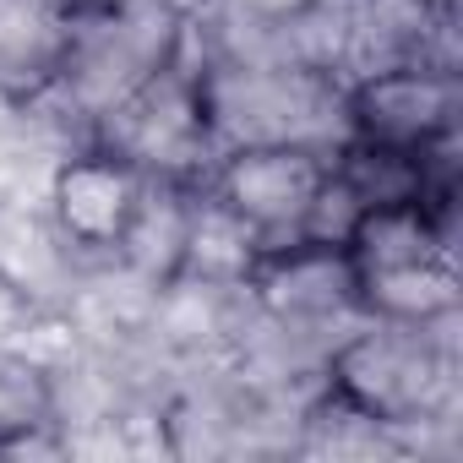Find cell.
<instances>
[{"label":"cell","instance_id":"10","mask_svg":"<svg viewBox=\"0 0 463 463\" xmlns=\"http://www.w3.org/2000/svg\"><path fill=\"white\" fill-rule=\"evenodd\" d=\"M191 196L196 180H142L137 213L126 223V235L115 246V262L126 273H137L142 284L164 289L180 273V251H185V223H191Z\"/></svg>","mask_w":463,"mask_h":463},{"label":"cell","instance_id":"5","mask_svg":"<svg viewBox=\"0 0 463 463\" xmlns=\"http://www.w3.org/2000/svg\"><path fill=\"white\" fill-rule=\"evenodd\" d=\"M333 153L317 147H229L207 164L202 185L257 229L262 257L300 241V223L327 180Z\"/></svg>","mask_w":463,"mask_h":463},{"label":"cell","instance_id":"2","mask_svg":"<svg viewBox=\"0 0 463 463\" xmlns=\"http://www.w3.org/2000/svg\"><path fill=\"white\" fill-rule=\"evenodd\" d=\"M458 311L425 322V327H403V322H360L354 333L338 338V349L327 354V382L354 398L360 409H371L382 425H392L403 436L447 425L458 409V338H452Z\"/></svg>","mask_w":463,"mask_h":463},{"label":"cell","instance_id":"6","mask_svg":"<svg viewBox=\"0 0 463 463\" xmlns=\"http://www.w3.org/2000/svg\"><path fill=\"white\" fill-rule=\"evenodd\" d=\"M142 180L147 175H137L126 158H115L99 142H82V147L55 158L50 185H44V213L71 257H109L115 262V246L137 213Z\"/></svg>","mask_w":463,"mask_h":463},{"label":"cell","instance_id":"9","mask_svg":"<svg viewBox=\"0 0 463 463\" xmlns=\"http://www.w3.org/2000/svg\"><path fill=\"white\" fill-rule=\"evenodd\" d=\"M82 0H0V99L28 104L55 88Z\"/></svg>","mask_w":463,"mask_h":463},{"label":"cell","instance_id":"14","mask_svg":"<svg viewBox=\"0 0 463 463\" xmlns=\"http://www.w3.org/2000/svg\"><path fill=\"white\" fill-rule=\"evenodd\" d=\"M311 6L317 0H207V12H218L229 23H246V28H284Z\"/></svg>","mask_w":463,"mask_h":463},{"label":"cell","instance_id":"1","mask_svg":"<svg viewBox=\"0 0 463 463\" xmlns=\"http://www.w3.org/2000/svg\"><path fill=\"white\" fill-rule=\"evenodd\" d=\"M202 109L213 153L229 147H317L349 142V88L300 61H202Z\"/></svg>","mask_w":463,"mask_h":463},{"label":"cell","instance_id":"4","mask_svg":"<svg viewBox=\"0 0 463 463\" xmlns=\"http://www.w3.org/2000/svg\"><path fill=\"white\" fill-rule=\"evenodd\" d=\"M93 142L126 158L147 180H202L218 153H213L196 66H185V55L158 66L93 126Z\"/></svg>","mask_w":463,"mask_h":463},{"label":"cell","instance_id":"15","mask_svg":"<svg viewBox=\"0 0 463 463\" xmlns=\"http://www.w3.org/2000/svg\"><path fill=\"white\" fill-rule=\"evenodd\" d=\"M39 306H44V300H33L23 284H12L6 273H0V349H6V344L33 322V311H39Z\"/></svg>","mask_w":463,"mask_h":463},{"label":"cell","instance_id":"13","mask_svg":"<svg viewBox=\"0 0 463 463\" xmlns=\"http://www.w3.org/2000/svg\"><path fill=\"white\" fill-rule=\"evenodd\" d=\"M55 425L50 414V376H39L33 365H23L17 354L0 349V447Z\"/></svg>","mask_w":463,"mask_h":463},{"label":"cell","instance_id":"12","mask_svg":"<svg viewBox=\"0 0 463 463\" xmlns=\"http://www.w3.org/2000/svg\"><path fill=\"white\" fill-rule=\"evenodd\" d=\"M354 300H360V311H365L371 322L425 327V322L458 311V262H452V257H425V262L360 273Z\"/></svg>","mask_w":463,"mask_h":463},{"label":"cell","instance_id":"11","mask_svg":"<svg viewBox=\"0 0 463 463\" xmlns=\"http://www.w3.org/2000/svg\"><path fill=\"white\" fill-rule=\"evenodd\" d=\"M262 262V241L246 218L229 213L202 180L191 196V223H185V251H180V273L191 284H213V289H246L251 273Z\"/></svg>","mask_w":463,"mask_h":463},{"label":"cell","instance_id":"7","mask_svg":"<svg viewBox=\"0 0 463 463\" xmlns=\"http://www.w3.org/2000/svg\"><path fill=\"white\" fill-rule=\"evenodd\" d=\"M458 131V71L447 66H387L349 82V137L425 153Z\"/></svg>","mask_w":463,"mask_h":463},{"label":"cell","instance_id":"8","mask_svg":"<svg viewBox=\"0 0 463 463\" xmlns=\"http://www.w3.org/2000/svg\"><path fill=\"white\" fill-rule=\"evenodd\" d=\"M360 279H354V262L344 246H317V241H295V246H279L257 262L246 295L262 317H279V322H349V317H365L360 300H354Z\"/></svg>","mask_w":463,"mask_h":463},{"label":"cell","instance_id":"3","mask_svg":"<svg viewBox=\"0 0 463 463\" xmlns=\"http://www.w3.org/2000/svg\"><path fill=\"white\" fill-rule=\"evenodd\" d=\"M185 28L191 17L180 0H82L61 77L39 99L61 104V115H71V126H82V137L93 142V126L131 88L185 55Z\"/></svg>","mask_w":463,"mask_h":463}]
</instances>
